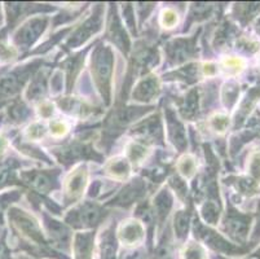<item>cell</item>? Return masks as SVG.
I'll use <instances>...</instances> for the list:
<instances>
[{"mask_svg": "<svg viewBox=\"0 0 260 259\" xmlns=\"http://www.w3.org/2000/svg\"><path fill=\"white\" fill-rule=\"evenodd\" d=\"M101 123L86 130H79L74 137L48 147L51 158L57 161L63 167H72L83 161H93V162H104L105 156L98 148H94V139L98 135V128Z\"/></svg>", "mask_w": 260, "mask_h": 259, "instance_id": "6da1fadb", "label": "cell"}, {"mask_svg": "<svg viewBox=\"0 0 260 259\" xmlns=\"http://www.w3.org/2000/svg\"><path fill=\"white\" fill-rule=\"evenodd\" d=\"M88 69L92 87L98 92L104 108L112 106L115 73L114 48L103 39L96 40L91 49Z\"/></svg>", "mask_w": 260, "mask_h": 259, "instance_id": "7a4b0ae2", "label": "cell"}, {"mask_svg": "<svg viewBox=\"0 0 260 259\" xmlns=\"http://www.w3.org/2000/svg\"><path fill=\"white\" fill-rule=\"evenodd\" d=\"M154 106L135 105V104H114L101 122V136L98 139L96 148L109 152L113 144L135 123L154 111Z\"/></svg>", "mask_w": 260, "mask_h": 259, "instance_id": "3957f363", "label": "cell"}, {"mask_svg": "<svg viewBox=\"0 0 260 259\" xmlns=\"http://www.w3.org/2000/svg\"><path fill=\"white\" fill-rule=\"evenodd\" d=\"M8 217L12 228L23 241H26L27 245H32L34 250L37 249L42 254L52 253V246H49L42 223L34 214L15 206L9 210Z\"/></svg>", "mask_w": 260, "mask_h": 259, "instance_id": "277c9868", "label": "cell"}, {"mask_svg": "<svg viewBox=\"0 0 260 259\" xmlns=\"http://www.w3.org/2000/svg\"><path fill=\"white\" fill-rule=\"evenodd\" d=\"M106 8H108L106 4L103 3L92 6L88 16H86L80 22L75 23L72 33L68 35L63 44L61 46V51L65 53H70L75 49L84 47L92 38L100 34L105 27Z\"/></svg>", "mask_w": 260, "mask_h": 259, "instance_id": "5b68a950", "label": "cell"}, {"mask_svg": "<svg viewBox=\"0 0 260 259\" xmlns=\"http://www.w3.org/2000/svg\"><path fill=\"white\" fill-rule=\"evenodd\" d=\"M110 213V209L105 208L104 204L87 198L82 199L66 211L63 222L72 229L93 231L108 220Z\"/></svg>", "mask_w": 260, "mask_h": 259, "instance_id": "8992f818", "label": "cell"}, {"mask_svg": "<svg viewBox=\"0 0 260 259\" xmlns=\"http://www.w3.org/2000/svg\"><path fill=\"white\" fill-rule=\"evenodd\" d=\"M203 27H200L189 37H175L169 38L162 47L165 66L167 69H176L186 65L189 63H194L200 57V40Z\"/></svg>", "mask_w": 260, "mask_h": 259, "instance_id": "52a82bcc", "label": "cell"}, {"mask_svg": "<svg viewBox=\"0 0 260 259\" xmlns=\"http://www.w3.org/2000/svg\"><path fill=\"white\" fill-rule=\"evenodd\" d=\"M152 191H157V187L150 184L143 177L131 178L118 189L117 193L106 199L104 206L108 209L128 210L132 206H138L139 204L145 201Z\"/></svg>", "mask_w": 260, "mask_h": 259, "instance_id": "ba28073f", "label": "cell"}, {"mask_svg": "<svg viewBox=\"0 0 260 259\" xmlns=\"http://www.w3.org/2000/svg\"><path fill=\"white\" fill-rule=\"evenodd\" d=\"M61 167L30 168L20 171V180L22 185H26L31 191L32 194L48 197L51 193L61 189Z\"/></svg>", "mask_w": 260, "mask_h": 259, "instance_id": "9c48e42d", "label": "cell"}, {"mask_svg": "<svg viewBox=\"0 0 260 259\" xmlns=\"http://www.w3.org/2000/svg\"><path fill=\"white\" fill-rule=\"evenodd\" d=\"M191 228H193L197 241L203 242L205 245L209 246L211 250L216 251V253L226 254V255H243L247 251H250V246L245 248V246L237 245L235 242L229 241L223 234L214 229V227H210V225H206L205 223L201 222L198 215H194V218H193Z\"/></svg>", "mask_w": 260, "mask_h": 259, "instance_id": "30bf717a", "label": "cell"}, {"mask_svg": "<svg viewBox=\"0 0 260 259\" xmlns=\"http://www.w3.org/2000/svg\"><path fill=\"white\" fill-rule=\"evenodd\" d=\"M105 32H104L103 40L108 43L109 46L115 47L123 56L128 59L132 51L131 35L127 32L126 26L120 18L118 4H109L108 12H106L105 20Z\"/></svg>", "mask_w": 260, "mask_h": 259, "instance_id": "8fae6325", "label": "cell"}, {"mask_svg": "<svg viewBox=\"0 0 260 259\" xmlns=\"http://www.w3.org/2000/svg\"><path fill=\"white\" fill-rule=\"evenodd\" d=\"M254 215L238 210L231 199H226V210L221 219V232L237 245L243 246L247 242Z\"/></svg>", "mask_w": 260, "mask_h": 259, "instance_id": "7c38bea8", "label": "cell"}, {"mask_svg": "<svg viewBox=\"0 0 260 259\" xmlns=\"http://www.w3.org/2000/svg\"><path fill=\"white\" fill-rule=\"evenodd\" d=\"M53 103L56 108L65 114L66 117L74 118L84 122H94L105 114V109L99 108L92 101L83 96H73V95H61L53 97Z\"/></svg>", "mask_w": 260, "mask_h": 259, "instance_id": "4fadbf2b", "label": "cell"}, {"mask_svg": "<svg viewBox=\"0 0 260 259\" xmlns=\"http://www.w3.org/2000/svg\"><path fill=\"white\" fill-rule=\"evenodd\" d=\"M89 185V170L87 163H78L66 174L61 183L62 209L80 203Z\"/></svg>", "mask_w": 260, "mask_h": 259, "instance_id": "5bb4252c", "label": "cell"}, {"mask_svg": "<svg viewBox=\"0 0 260 259\" xmlns=\"http://www.w3.org/2000/svg\"><path fill=\"white\" fill-rule=\"evenodd\" d=\"M163 127H165V139L177 153H186L189 146V136L186 131L185 122L179 117L174 105L169 99H163L162 109Z\"/></svg>", "mask_w": 260, "mask_h": 259, "instance_id": "9a60e30c", "label": "cell"}, {"mask_svg": "<svg viewBox=\"0 0 260 259\" xmlns=\"http://www.w3.org/2000/svg\"><path fill=\"white\" fill-rule=\"evenodd\" d=\"M52 17L49 14H37L23 21L13 34L12 42L18 52L31 49L37 42L44 35L49 27Z\"/></svg>", "mask_w": 260, "mask_h": 259, "instance_id": "2e32d148", "label": "cell"}, {"mask_svg": "<svg viewBox=\"0 0 260 259\" xmlns=\"http://www.w3.org/2000/svg\"><path fill=\"white\" fill-rule=\"evenodd\" d=\"M44 59H34L23 65L17 66L8 74L0 78V100L9 99L20 94L25 89L26 83H29L32 75L37 73L40 66L44 65Z\"/></svg>", "mask_w": 260, "mask_h": 259, "instance_id": "e0dca14e", "label": "cell"}, {"mask_svg": "<svg viewBox=\"0 0 260 259\" xmlns=\"http://www.w3.org/2000/svg\"><path fill=\"white\" fill-rule=\"evenodd\" d=\"M128 136L134 140H139L150 147L166 146L165 141V127L163 118L159 111H152L140 121L135 123L128 131Z\"/></svg>", "mask_w": 260, "mask_h": 259, "instance_id": "ac0fdd59", "label": "cell"}, {"mask_svg": "<svg viewBox=\"0 0 260 259\" xmlns=\"http://www.w3.org/2000/svg\"><path fill=\"white\" fill-rule=\"evenodd\" d=\"M162 94V80L155 73H149L136 80L129 91V100L135 105L154 106Z\"/></svg>", "mask_w": 260, "mask_h": 259, "instance_id": "d6986e66", "label": "cell"}, {"mask_svg": "<svg viewBox=\"0 0 260 259\" xmlns=\"http://www.w3.org/2000/svg\"><path fill=\"white\" fill-rule=\"evenodd\" d=\"M148 205L153 222H154L155 232L159 234L166 227L169 218L175 206V196L167 185H163L148 198Z\"/></svg>", "mask_w": 260, "mask_h": 259, "instance_id": "ffe728a7", "label": "cell"}, {"mask_svg": "<svg viewBox=\"0 0 260 259\" xmlns=\"http://www.w3.org/2000/svg\"><path fill=\"white\" fill-rule=\"evenodd\" d=\"M42 214V227L44 229L48 242L53 244L54 246L61 249H70L73 242V229L66 224L65 222H61L57 218L49 214L44 209H40Z\"/></svg>", "mask_w": 260, "mask_h": 259, "instance_id": "44dd1931", "label": "cell"}, {"mask_svg": "<svg viewBox=\"0 0 260 259\" xmlns=\"http://www.w3.org/2000/svg\"><path fill=\"white\" fill-rule=\"evenodd\" d=\"M169 100L184 122H196L202 116L200 85L190 87L181 95H172Z\"/></svg>", "mask_w": 260, "mask_h": 259, "instance_id": "7402d4cb", "label": "cell"}, {"mask_svg": "<svg viewBox=\"0 0 260 259\" xmlns=\"http://www.w3.org/2000/svg\"><path fill=\"white\" fill-rule=\"evenodd\" d=\"M146 227L140 219L131 217L120 220L115 227V235L119 244L126 248L140 246L146 239Z\"/></svg>", "mask_w": 260, "mask_h": 259, "instance_id": "603a6c76", "label": "cell"}, {"mask_svg": "<svg viewBox=\"0 0 260 259\" xmlns=\"http://www.w3.org/2000/svg\"><path fill=\"white\" fill-rule=\"evenodd\" d=\"M92 46H93V44L86 47L83 51L74 52V53L72 54H68V56L61 61L58 69H61V71H62L63 75H65V95L73 94V90L75 89V83H77L79 75L82 74L84 63H86L88 53L91 52Z\"/></svg>", "mask_w": 260, "mask_h": 259, "instance_id": "cb8c5ba5", "label": "cell"}, {"mask_svg": "<svg viewBox=\"0 0 260 259\" xmlns=\"http://www.w3.org/2000/svg\"><path fill=\"white\" fill-rule=\"evenodd\" d=\"M53 69L51 66L43 65L37 70L30 79L29 85L25 91V101L29 104H35L48 99L49 95V79Z\"/></svg>", "mask_w": 260, "mask_h": 259, "instance_id": "d4e9b609", "label": "cell"}, {"mask_svg": "<svg viewBox=\"0 0 260 259\" xmlns=\"http://www.w3.org/2000/svg\"><path fill=\"white\" fill-rule=\"evenodd\" d=\"M240 32L235 22L229 18H223L220 21H215L214 30L210 34L211 37V48L214 51L221 52L231 48L233 43L240 37Z\"/></svg>", "mask_w": 260, "mask_h": 259, "instance_id": "484cf974", "label": "cell"}, {"mask_svg": "<svg viewBox=\"0 0 260 259\" xmlns=\"http://www.w3.org/2000/svg\"><path fill=\"white\" fill-rule=\"evenodd\" d=\"M188 12H186L185 22H184L181 32H189V28L194 25L210 21L217 16V13L223 9V4H215V3H190L186 6Z\"/></svg>", "mask_w": 260, "mask_h": 259, "instance_id": "4316f807", "label": "cell"}, {"mask_svg": "<svg viewBox=\"0 0 260 259\" xmlns=\"http://www.w3.org/2000/svg\"><path fill=\"white\" fill-rule=\"evenodd\" d=\"M162 82H171V83H181L188 87H194L200 80H202V75H201V63H189L186 65L180 66V68L172 69V70L167 71L160 78Z\"/></svg>", "mask_w": 260, "mask_h": 259, "instance_id": "83f0119b", "label": "cell"}, {"mask_svg": "<svg viewBox=\"0 0 260 259\" xmlns=\"http://www.w3.org/2000/svg\"><path fill=\"white\" fill-rule=\"evenodd\" d=\"M260 100V82H257L256 84L250 87L246 94L243 95V97L241 99L240 103L237 104V110L235 113V117L232 120V127L233 130L238 131L241 127L243 126V123L247 121V118L250 117V114L254 110L255 105L257 104V101Z\"/></svg>", "mask_w": 260, "mask_h": 259, "instance_id": "f1b7e54d", "label": "cell"}, {"mask_svg": "<svg viewBox=\"0 0 260 259\" xmlns=\"http://www.w3.org/2000/svg\"><path fill=\"white\" fill-rule=\"evenodd\" d=\"M132 170L134 167L126 157L115 156L106 161L103 167V174L112 182L126 183L131 179Z\"/></svg>", "mask_w": 260, "mask_h": 259, "instance_id": "f546056e", "label": "cell"}, {"mask_svg": "<svg viewBox=\"0 0 260 259\" xmlns=\"http://www.w3.org/2000/svg\"><path fill=\"white\" fill-rule=\"evenodd\" d=\"M194 218V209L193 205L183 206L179 210L174 211V217L171 222V234L177 241H185L189 231L191 228V222Z\"/></svg>", "mask_w": 260, "mask_h": 259, "instance_id": "4dcf8cb0", "label": "cell"}, {"mask_svg": "<svg viewBox=\"0 0 260 259\" xmlns=\"http://www.w3.org/2000/svg\"><path fill=\"white\" fill-rule=\"evenodd\" d=\"M152 152L153 147L134 139H129L123 147V157H126L134 168L145 165L146 161L152 156Z\"/></svg>", "mask_w": 260, "mask_h": 259, "instance_id": "1f68e13d", "label": "cell"}, {"mask_svg": "<svg viewBox=\"0 0 260 259\" xmlns=\"http://www.w3.org/2000/svg\"><path fill=\"white\" fill-rule=\"evenodd\" d=\"M96 242V229L93 231H80L74 234L72 249L75 259H92Z\"/></svg>", "mask_w": 260, "mask_h": 259, "instance_id": "d6a6232c", "label": "cell"}, {"mask_svg": "<svg viewBox=\"0 0 260 259\" xmlns=\"http://www.w3.org/2000/svg\"><path fill=\"white\" fill-rule=\"evenodd\" d=\"M176 7L165 6L159 11L157 16V27L162 32H172L177 26L180 25L181 14L184 9H186V4L183 7H179L180 4H175Z\"/></svg>", "mask_w": 260, "mask_h": 259, "instance_id": "836d02e7", "label": "cell"}, {"mask_svg": "<svg viewBox=\"0 0 260 259\" xmlns=\"http://www.w3.org/2000/svg\"><path fill=\"white\" fill-rule=\"evenodd\" d=\"M223 183L231 188L235 189L240 197H252L260 189V185L256 184L249 177H237V175H228L223 179Z\"/></svg>", "mask_w": 260, "mask_h": 259, "instance_id": "e575fe53", "label": "cell"}, {"mask_svg": "<svg viewBox=\"0 0 260 259\" xmlns=\"http://www.w3.org/2000/svg\"><path fill=\"white\" fill-rule=\"evenodd\" d=\"M115 222H112L109 225L104 228V231L101 232L100 236V256L101 259H114L115 254H117L118 248V240L117 235H115Z\"/></svg>", "mask_w": 260, "mask_h": 259, "instance_id": "d590c367", "label": "cell"}, {"mask_svg": "<svg viewBox=\"0 0 260 259\" xmlns=\"http://www.w3.org/2000/svg\"><path fill=\"white\" fill-rule=\"evenodd\" d=\"M260 13V3H235L231 8V17L242 27L249 25Z\"/></svg>", "mask_w": 260, "mask_h": 259, "instance_id": "8d00e7d4", "label": "cell"}, {"mask_svg": "<svg viewBox=\"0 0 260 259\" xmlns=\"http://www.w3.org/2000/svg\"><path fill=\"white\" fill-rule=\"evenodd\" d=\"M175 172L185 180H193L198 174V162L194 153H183L175 162Z\"/></svg>", "mask_w": 260, "mask_h": 259, "instance_id": "74e56055", "label": "cell"}, {"mask_svg": "<svg viewBox=\"0 0 260 259\" xmlns=\"http://www.w3.org/2000/svg\"><path fill=\"white\" fill-rule=\"evenodd\" d=\"M22 167V162L15 157H8L0 162V188L17 183V172Z\"/></svg>", "mask_w": 260, "mask_h": 259, "instance_id": "f35d334b", "label": "cell"}, {"mask_svg": "<svg viewBox=\"0 0 260 259\" xmlns=\"http://www.w3.org/2000/svg\"><path fill=\"white\" fill-rule=\"evenodd\" d=\"M241 94V85L237 80L229 79L219 90V99L226 110H232L238 104Z\"/></svg>", "mask_w": 260, "mask_h": 259, "instance_id": "ab89813d", "label": "cell"}, {"mask_svg": "<svg viewBox=\"0 0 260 259\" xmlns=\"http://www.w3.org/2000/svg\"><path fill=\"white\" fill-rule=\"evenodd\" d=\"M219 71H221L225 77L235 78L240 75L246 68V61L240 56H224L219 63Z\"/></svg>", "mask_w": 260, "mask_h": 259, "instance_id": "60d3db41", "label": "cell"}, {"mask_svg": "<svg viewBox=\"0 0 260 259\" xmlns=\"http://www.w3.org/2000/svg\"><path fill=\"white\" fill-rule=\"evenodd\" d=\"M231 125L232 120L229 118L228 114L221 113V111H215V113L210 114L209 118L206 120V130L211 134L216 135V136L225 134Z\"/></svg>", "mask_w": 260, "mask_h": 259, "instance_id": "b9f144b4", "label": "cell"}, {"mask_svg": "<svg viewBox=\"0 0 260 259\" xmlns=\"http://www.w3.org/2000/svg\"><path fill=\"white\" fill-rule=\"evenodd\" d=\"M119 14L120 18H122L123 23L126 26L127 32L132 35V37L138 38V21H136V16H135V9H134V3H122L119 7Z\"/></svg>", "mask_w": 260, "mask_h": 259, "instance_id": "7bdbcfd3", "label": "cell"}, {"mask_svg": "<svg viewBox=\"0 0 260 259\" xmlns=\"http://www.w3.org/2000/svg\"><path fill=\"white\" fill-rule=\"evenodd\" d=\"M47 134H48V128H47L46 123L40 120L31 121L23 130V137L26 139V141L32 142V144L43 140Z\"/></svg>", "mask_w": 260, "mask_h": 259, "instance_id": "ee69618b", "label": "cell"}, {"mask_svg": "<svg viewBox=\"0 0 260 259\" xmlns=\"http://www.w3.org/2000/svg\"><path fill=\"white\" fill-rule=\"evenodd\" d=\"M47 128H48V134L52 139L61 140L68 136L70 128H72V123L65 118H53L48 122Z\"/></svg>", "mask_w": 260, "mask_h": 259, "instance_id": "f6af8a7d", "label": "cell"}, {"mask_svg": "<svg viewBox=\"0 0 260 259\" xmlns=\"http://www.w3.org/2000/svg\"><path fill=\"white\" fill-rule=\"evenodd\" d=\"M246 171H247L246 177H249L260 185V148L252 149L249 153L247 161H246Z\"/></svg>", "mask_w": 260, "mask_h": 259, "instance_id": "bcb514c9", "label": "cell"}, {"mask_svg": "<svg viewBox=\"0 0 260 259\" xmlns=\"http://www.w3.org/2000/svg\"><path fill=\"white\" fill-rule=\"evenodd\" d=\"M9 113H11V120L16 123H23L27 120H31L32 117L31 106L29 105V103L21 100L16 101Z\"/></svg>", "mask_w": 260, "mask_h": 259, "instance_id": "7dc6e473", "label": "cell"}, {"mask_svg": "<svg viewBox=\"0 0 260 259\" xmlns=\"http://www.w3.org/2000/svg\"><path fill=\"white\" fill-rule=\"evenodd\" d=\"M157 3H135V16H136V21H138V27L141 28L149 20V17L152 16L153 12L157 9Z\"/></svg>", "mask_w": 260, "mask_h": 259, "instance_id": "c3c4849f", "label": "cell"}, {"mask_svg": "<svg viewBox=\"0 0 260 259\" xmlns=\"http://www.w3.org/2000/svg\"><path fill=\"white\" fill-rule=\"evenodd\" d=\"M181 259H207V254L200 241H189L181 250Z\"/></svg>", "mask_w": 260, "mask_h": 259, "instance_id": "681fc988", "label": "cell"}, {"mask_svg": "<svg viewBox=\"0 0 260 259\" xmlns=\"http://www.w3.org/2000/svg\"><path fill=\"white\" fill-rule=\"evenodd\" d=\"M235 47L237 51L242 52L245 54H255L260 49V44L257 40L249 35H240L236 39Z\"/></svg>", "mask_w": 260, "mask_h": 259, "instance_id": "f907efd6", "label": "cell"}, {"mask_svg": "<svg viewBox=\"0 0 260 259\" xmlns=\"http://www.w3.org/2000/svg\"><path fill=\"white\" fill-rule=\"evenodd\" d=\"M35 113L39 117L40 121L43 120H53V116L56 113V105H54L53 100H43L35 106Z\"/></svg>", "mask_w": 260, "mask_h": 259, "instance_id": "816d5d0a", "label": "cell"}, {"mask_svg": "<svg viewBox=\"0 0 260 259\" xmlns=\"http://www.w3.org/2000/svg\"><path fill=\"white\" fill-rule=\"evenodd\" d=\"M255 219H256V224H255L254 234H252V236H251L252 245H254L255 242H257L260 240V199H259V201H257L256 214H255Z\"/></svg>", "mask_w": 260, "mask_h": 259, "instance_id": "f5cc1de1", "label": "cell"}, {"mask_svg": "<svg viewBox=\"0 0 260 259\" xmlns=\"http://www.w3.org/2000/svg\"><path fill=\"white\" fill-rule=\"evenodd\" d=\"M255 32H256V34L260 37V16L257 17L256 22H255Z\"/></svg>", "mask_w": 260, "mask_h": 259, "instance_id": "db71d44e", "label": "cell"}, {"mask_svg": "<svg viewBox=\"0 0 260 259\" xmlns=\"http://www.w3.org/2000/svg\"><path fill=\"white\" fill-rule=\"evenodd\" d=\"M254 256H256V258H260V248H259V249H257V250H256V251H255Z\"/></svg>", "mask_w": 260, "mask_h": 259, "instance_id": "11a10c76", "label": "cell"}, {"mask_svg": "<svg viewBox=\"0 0 260 259\" xmlns=\"http://www.w3.org/2000/svg\"><path fill=\"white\" fill-rule=\"evenodd\" d=\"M2 20H3V17H2V6H0V25H2Z\"/></svg>", "mask_w": 260, "mask_h": 259, "instance_id": "9f6ffc18", "label": "cell"}, {"mask_svg": "<svg viewBox=\"0 0 260 259\" xmlns=\"http://www.w3.org/2000/svg\"><path fill=\"white\" fill-rule=\"evenodd\" d=\"M217 259H224V258H220V256H219V258H217Z\"/></svg>", "mask_w": 260, "mask_h": 259, "instance_id": "6f0895ef", "label": "cell"}]
</instances>
